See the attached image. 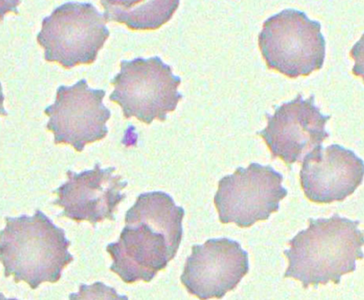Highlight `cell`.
I'll list each match as a JSON object with an SVG mask.
<instances>
[{
	"mask_svg": "<svg viewBox=\"0 0 364 300\" xmlns=\"http://www.w3.org/2000/svg\"><path fill=\"white\" fill-rule=\"evenodd\" d=\"M185 210L164 192L141 193L125 213L119 241L107 251L110 270L124 283L151 282L176 257L183 235Z\"/></svg>",
	"mask_w": 364,
	"mask_h": 300,
	"instance_id": "cell-1",
	"label": "cell"
},
{
	"mask_svg": "<svg viewBox=\"0 0 364 300\" xmlns=\"http://www.w3.org/2000/svg\"><path fill=\"white\" fill-rule=\"evenodd\" d=\"M359 225L338 213L330 218H310L309 228L290 240V249L284 251L289 262L284 278L297 279L305 289L329 282L338 285L363 259L364 237Z\"/></svg>",
	"mask_w": 364,
	"mask_h": 300,
	"instance_id": "cell-2",
	"label": "cell"
},
{
	"mask_svg": "<svg viewBox=\"0 0 364 300\" xmlns=\"http://www.w3.org/2000/svg\"><path fill=\"white\" fill-rule=\"evenodd\" d=\"M6 223L0 232L5 277L12 275L16 283L26 282L33 290L43 282H58L65 267L74 261L65 230L39 210L31 217H6Z\"/></svg>",
	"mask_w": 364,
	"mask_h": 300,
	"instance_id": "cell-3",
	"label": "cell"
},
{
	"mask_svg": "<svg viewBox=\"0 0 364 300\" xmlns=\"http://www.w3.org/2000/svg\"><path fill=\"white\" fill-rule=\"evenodd\" d=\"M259 47L269 70L296 79L322 68L326 39L321 24L304 11L286 9L264 23Z\"/></svg>",
	"mask_w": 364,
	"mask_h": 300,
	"instance_id": "cell-4",
	"label": "cell"
},
{
	"mask_svg": "<svg viewBox=\"0 0 364 300\" xmlns=\"http://www.w3.org/2000/svg\"><path fill=\"white\" fill-rule=\"evenodd\" d=\"M120 68L111 81L114 90L109 99L120 105L125 119L135 117L146 124L167 120L168 113L175 111L182 99L178 92L181 77L159 56L124 60Z\"/></svg>",
	"mask_w": 364,
	"mask_h": 300,
	"instance_id": "cell-5",
	"label": "cell"
},
{
	"mask_svg": "<svg viewBox=\"0 0 364 300\" xmlns=\"http://www.w3.org/2000/svg\"><path fill=\"white\" fill-rule=\"evenodd\" d=\"M109 36L106 20L92 4L67 2L43 18L36 40L47 62L72 68L95 63Z\"/></svg>",
	"mask_w": 364,
	"mask_h": 300,
	"instance_id": "cell-6",
	"label": "cell"
},
{
	"mask_svg": "<svg viewBox=\"0 0 364 300\" xmlns=\"http://www.w3.org/2000/svg\"><path fill=\"white\" fill-rule=\"evenodd\" d=\"M283 176L271 166L250 164L218 181L214 204L222 224L233 223L248 228L258 221L268 220L278 212L280 202L288 195L282 186Z\"/></svg>",
	"mask_w": 364,
	"mask_h": 300,
	"instance_id": "cell-7",
	"label": "cell"
},
{
	"mask_svg": "<svg viewBox=\"0 0 364 300\" xmlns=\"http://www.w3.org/2000/svg\"><path fill=\"white\" fill-rule=\"evenodd\" d=\"M105 96L106 91L89 87L85 79L72 87L60 86L55 103L44 110L50 117L47 129L54 133L55 144H70L82 152L87 144L104 139L112 116L103 104Z\"/></svg>",
	"mask_w": 364,
	"mask_h": 300,
	"instance_id": "cell-8",
	"label": "cell"
},
{
	"mask_svg": "<svg viewBox=\"0 0 364 300\" xmlns=\"http://www.w3.org/2000/svg\"><path fill=\"white\" fill-rule=\"evenodd\" d=\"M315 97L303 100L301 95L267 114L268 125L257 135L264 139L273 158H281L287 165L302 162L314 149L321 146L330 134L326 124L331 115H323L314 104Z\"/></svg>",
	"mask_w": 364,
	"mask_h": 300,
	"instance_id": "cell-9",
	"label": "cell"
},
{
	"mask_svg": "<svg viewBox=\"0 0 364 300\" xmlns=\"http://www.w3.org/2000/svg\"><path fill=\"white\" fill-rule=\"evenodd\" d=\"M249 270V254L240 242L209 239L203 245L192 247L181 281L200 299H222L236 289Z\"/></svg>",
	"mask_w": 364,
	"mask_h": 300,
	"instance_id": "cell-10",
	"label": "cell"
},
{
	"mask_svg": "<svg viewBox=\"0 0 364 300\" xmlns=\"http://www.w3.org/2000/svg\"><path fill=\"white\" fill-rule=\"evenodd\" d=\"M116 168L102 169L96 164L94 169L77 173L67 172L68 181L53 193L58 198L53 205L63 208L59 217L76 222L88 221L94 227L97 223L115 221L114 213L127 194L122 191L128 186L122 176H113Z\"/></svg>",
	"mask_w": 364,
	"mask_h": 300,
	"instance_id": "cell-11",
	"label": "cell"
},
{
	"mask_svg": "<svg viewBox=\"0 0 364 300\" xmlns=\"http://www.w3.org/2000/svg\"><path fill=\"white\" fill-rule=\"evenodd\" d=\"M363 176L361 158L338 144L318 146L307 154L300 172L306 197L318 204L345 200L362 184Z\"/></svg>",
	"mask_w": 364,
	"mask_h": 300,
	"instance_id": "cell-12",
	"label": "cell"
},
{
	"mask_svg": "<svg viewBox=\"0 0 364 300\" xmlns=\"http://www.w3.org/2000/svg\"><path fill=\"white\" fill-rule=\"evenodd\" d=\"M100 3L105 9L103 17L106 22L124 23L133 31L159 29L171 19L180 5L179 0H102Z\"/></svg>",
	"mask_w": 364,
	"mask_h": 300,
	"instance_id": "cell-13",
	"label": "cell"
}]
</instances>
